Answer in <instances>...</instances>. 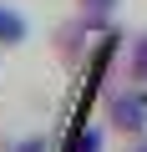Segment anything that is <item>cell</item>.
Returning <instances> with one entry per match:
<instances>
[{"label": "cell", "instance_id": "obj_1", "mask_svg": "<svg viewBox=\"0 0 147 152\" xmlns=\"http://www.w3.org/2000/svg\"><path fill=\"white\" fill-rule=\"evenodd\" d=\"M102 122L127 142L147 137V86H112L102 96Z\"/></svg>", "mask_w": 147, "mask_h": 152}, {"label": "cell", "instance_id": "obj_2", "mask_svg": "<svg viewBox=\"0 0 147 152\" xmlns=\"http://www.w3.org/2000/svg\"><path fill=\"white\" fill-rule=\"evenodd\" d=\"M26 36H31V20H26L15 5H0V46L15 51V46H26Z\"/></svg>", "mask_w": 147, "mask_h": 152}, {"label": "cell", "instance_id": "obj_3", "mask_svg": "<svg viewBox=\"0 0 147 152\" xmlns=\"http://www.w3.org/2000/svg\"><path fill=\"white\" fill-rule=\"evenodd\" d=\"M127 81L132 86H147V31H137L127 41Z\"/></svg>", "mask_w": 147, "mask_h": 152}, {"label": "cell", "instance_id": "obj_4", "mask_svg": "<svg viewBox=\"0 0 147 152\" xmlns=\"http://www.w3.org/2000/svg\"><path fill=\"white\" fill-rule=\"evenodd\" d=\"M102 137H107V122L102 127H81L76 137L66 142V152H102Z\"/></svg>", "mask_w": 147, "mask_h": 152}, {"label": "cell", "instance_id": "obj_5", "mask_svg": "<svg viewBox=\"0 0 147 152\" xmlns=\"http://www.w3.org/2000/svg\"><path fill=\"white\" fill-rule=\"evenodd\" d=\"M76 5V15H91V20H112L122 0H71Z\"/></svg>", "mask_w": 147, "mask_h": 152}, {"label": "cell", "instance_id": "obj_6", "mask_svg": "<svg viewBox=\"0 0 147 152\" xmlns=\"http://www.w3.org/2000/svg\"><path fill=\"white\" fill-rule=\"evenodd\" d=\"M10 152H46V137H41V132H31V137H15V142H10Z\"/></svg>", "mask_w": 147, "mask_h": 152}, {"label": "cell", "instance_id": "obj_7", "mask_svg": "<svg viewBox=\"0 0 147 152\" xmlns=\"http://www.w3.org/2000/svg\"><path fill=\"white\" fill-rule=\"evenodd\" d=\"M122 152H147V137H137L132 147H122Z\"/></svg>", "mask_w": 147, "mask_h": 152}]
</instances>
